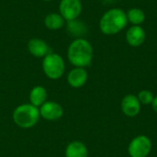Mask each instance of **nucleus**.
I'll use <instances>...</instances> for the list:
<instances>
[{
  "label": "nucleus",
  "mask_w": 157,
  "mask_h": 157,
  "mask_svg": "<svg viewBox=\"0 0 157 157\" xmlns=\"http://www.w3.org/2000/svg\"><path fill=\"white\" fill-rule=\"evenodd\" d=\"M94 56L92 44L85 38L74 40L67 50V57L71 64L75 67L85 68L89 66Z\"/></svg>",
  "instance_id": "1"
},
{
  "label": "nucleus",
  "mask_w": 157,
  "mask_h": 157,
  "mask_svg": "<svg viewBox=\"0 0 157 157\" xmlns=\"http://www.w3.org/2000/svg\"><path fill=\"white\" fill-rule=\"evenodd\" d=\"M126 12L119 7L107 10L99 19L100 31L108 36L115 35L123 30L128 25Z\"/></svg>",
  "instance_id": "2"
},
{
  "label": "nucleus",
  "mask_w": 157,
  "mask_h": 157,
  "mask_svg": "<svg viewBox=\"0 0 157 157\" xmlns=\"http://www.w3.org/2000/svg\"><path fill=\"white\" fill-rule=\"evenodd\" d=\"M40 117V109L31 104L19 105L13 112L14 122L23 129H29L35 126Z\"/></svg>",
  "instance_id": "3"
},
{
  "label": "nucleus",
  "mask_w": 157,
  "mask_h": 157,
  "mask_svg": "<svg viewBox=\"0 0 157 157\" xmlns=\"http://www.w3.org/2000/svg\"><path fill=\"white\" fill-rule=\"evenodd\" d=\"M42 70L45 75L52 80L61 78L65 71V63L63 57L57 53H49L43 58Z\"/></svg>",
  "instance_id": "4"
},
{
  "label": "nucleus",
  "mask_w": 157,
  "mask_h": 157,
  "mask_svg": "<svg viewBox=\"0 0 157 157\" xmlns=\"http://www.w3.org/2000/svg\"><path fill=\"white\" fill-rule=\"evenodd\" d=\"M152 150V142L145 135H139L132 139L128 147L131 157H147Z\"/></svg>",
  "instance_id": "5"
},
{
  "label": "nucleus",
  "mask_w": 157,
  "mask_h": 157,
  "mask_svg": "<svg viewBox=\"0 0 157 157\" xmlns=\"http://www.w3.org/2000/svg\"><path fill=\"white\" fill-rule=\"evenodd\" d=\"M83 6L81 0H61L59 11L65 21L77 19L81 15Z\"/></svg>",
  "instance_id": "6"
},
{
  "label": "nucleus",
  "mask_w": 157,
  "mask_h": 157,
  "mask_svg": "<svg viewBox=\"0 0 157 157\" xmlns=\"http://www.w3.org/2000/svg\"><path fill=\"white\" fill-rule=\"evenodd\" d=\"M63 114L62 106L54 101H46L40 107V115L46 121H57L62 118Z\"/></svg>",
  "instance_id": "7"
},
{
  "label": "nucleus",
  "mask_w": 157,
  "mask_h": 157,
  "mask_svg": "<svg viewBox=\"0 0 157 157\" xmlns=\"http://www.w3.org/2000/svg\"><path fill=\"white\" fill-rule=\"evenodd\" d=\"M146 39V32L142 26L130 27L125 34L127 43L132 47H139L144 44Z\"/></svg>",
  "instance_id": "8"
},
{
  "label": "nucleus",
  "mask_w": 157,
  "mask_h": 157,
  "mask_svg": "<svg viewBox=\"0 0 157 157\" xmlns=\"http://www.w3.org/2000/svg\"><path fill=\"white\" fill-rule=\"evenodd\" d=\"M121 110L128 117H135L140 113L141 102L134 95H127L121 100Z\"/></svg>",
  "instance_id": "9"
},
{
  "label": "nucleus",
  "mask_w": 157,
  "mask_h": 157,
  "mask_svg": "<svg viewBox=\"0 0 157 157\" xmlns=\"http://www.w3.org/2000/svg\"><path fill=\"white\" fill-rule=\"evenodd\" d=\"M28 50L31 55L37 58H44L46 55L51 53V48L41 39L33 38L28 42Z\"/></svg>",
  "instance_id": "10"
},
{
  "label": "nucleus",
  "mask_w": 157,
  "mask_h": 157,
  "mask_svg": "<svg viewBox=\"0 0 157 157\" xmlns=\"http://www.w3.org/2000/svg\"><path fill=\"white\" fill-rule=\"evenodd\" d=\"M87 79H88L87 71L82 67H75L69 72L67 75L68 84L74 88L82 87L86 83Z\"/></svg>",
  "instance_id": "11"
},
{
  "label": "nucleus",
  "mask_w": 157,
  "mask_h": 157,
  "mask_svg": "<svg viewBox=\"0 0 157 157\" xmlns=\"http://www.w3.org/2000/svg\"><path fill=\"white\" fill-rule=\"evenodd\" d=\"M88 151L86 146L79 141L70 143L65 149V157H87Z\"/></svg>",
  "instance_id": "12"
},
{
  "label": "nucleus",
  "mask_w": 157,
  "mask_h": 157,
  "mask_svg": "<svg viewBox=\"0 0 157 157\" xmlns=\"http://www.w3.org/2000/svg\"><path fill=\"white\" fill-rule=\"evenodd\" d=\"M44 25L50 30H58L65 25V19L59 13H50L44 18Z\"/></svg>",
  "instance_id": "13"
},
{
  "label": "nucleus",
  "mask_w": 157,
  "mask_h": 157,
  "mask_svg": "<svg viewBox=\"0 0 157 157\" xmlns=\"http://www.w3.org/2000/svg\"><path fill=\"white\" fill-rule=\"evenodd\" d=\"M46 99H47V91L43 86H37L31 89L29 93V100L31 105L39 108L43 103L46 102Z\"/></svg>",
  "instance_id": "14"
},
{
  "label": "nucleus",
  "mask_w": 157,
  "mask_h": 157,
  "mask_svg": "<svg viewBox=\"0 0 157 157\" xmlns=\"http://www.w3.org/2000/svg\"><path fill=\"white\" fill-rule=\"evenodd\" d=\"M66 29L70 35L75 36L77 38H83V36L86 33L87 28L86 24L78 19L67 21L66 23Z\"/></svg>",
  "instance_id": "15"
},
{
  "label": "nucleus",
  "mask_w": 157,
  "mask_h": 157,
  "mask_svg": "<svg viewBox=\"0 0 157 157\" xmlns=\"http://www.w3.org/2000/svg\"><path fill=\"white\" fill-rule=\"evenodd\" d=\"M128 22L132 26H141L145 20V13L139 7H132L126 12Z\"/></svg>",
  "instance_id": "16"
},
{
  "label": "nucleus",
  "mask_w": 157,
  "mask_h": 157,
  "mask_svg": "<svg viewBox=\"0 0 157 157\" xmlns=\"http://www.w3.org/2000/svg\"><path fill=\"white\" fill-rule=\"evenodd\" d=\"M139 101L141 102V104H144V105H149V104H152L153 100H154V95L151 91L149 90H142L138 96H137Z\"/></svg>",
  "instance_id": "17"
},
{
  "label": "nucleus",
  "mask_w": 157,
  "mask_h": 157,
  "mask_svg": "<svg viewBox=\"0 0 157 157\" xmlns=\"http://www.w3.org/2000/svg\"><path fill=\"white\" fill-rule=\"evenodd\" d=\"M152 107H153L154 110L157 113V97L154 98V100H153V102H152Z\"/></svg>",
  "instance_id": "18"
},
{
  "label": "nucleus",
  "mask_w": 157,
  "mask_h": 157,
  "mask_svg": "<svg viewBox=\"0 0 157 157\" xmlns=\"http://www.w3.org/2000/svg\"><path fill=\"white\" fill-rule=\"evenodd\" d=\"M41 1H44V2H50V1H52V0H41Z\"/></svg>",
  "instance_id": "19"
},
{
  "label": "nucleus",
  "mask_w": 157,
  "mask_h": 157,
  "mask_svg": "<svg viewBox=\"0 0 157 157\" xmlns=\"http://www.w3.org/2000/svg\"><path fill=\"white\" fill-rule=\"evenodd\" d=\"M107 1H112V0H107Z\"/></svg>",
  "instance_id": "20"
}]
</instances>
